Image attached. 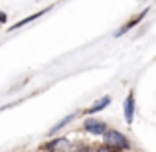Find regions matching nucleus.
Wrapping results in <instances>:
<instances>
[{
  "instance_id": "f257e3e1",
  "label": "nucleus",
  "mask_w": 156,
  "mask_h": 152,
  "mask_svg": "<svg viewBox=\"0 0 156 152\" xmlns=\"http://www.w3.org/2000/svg\"><path fill=\"white\" fill-rule=\"evenodd\" d=\"M103 138H105L107 146H111V148H115L119 152L130 148V140L121 133V130H117V129H107V133L103 134Z\"/></svg>"
},
{
  "instance_id": "6e6552de",
  "label": "nucleus",
  "mask_w": 156,
  "mask_h": 152,
  "mask_svg": "<svg viewBox=\"0 0 156 152\" xmlns=\"http://www.w3.org/2000/svg\"><path fill=\"white\" fill-rule=\"evenodd\" d=\"M95 152H119V150H115V148H111V146H107V144H103V146H99Z\"/></svg>"
},
{
  "instance_id": "39448f33",
  "label": "nucleus",
  "mask_w": 156,
  "mask_h": 152,
  "mask_svg": "<svg viewBox=\"0 0 156 152\" xmlns=\"http://www.w3.org/2000/svg\"><path fill=\"white\" fill-rule=\"evenodd\" d=\"M146 14H148V8H146L144 12H140V14H138V16H134V18H130L129 22H126L125 26H122V28H121V30H119V32H117V34H115V36H117V38H119V36L126 34V32H129L130 28H134V26H136V24H140L142 20H144V16H146Z\"/></svg>"
},
{
  "instance_id": "423d86ee",
  "label": "nucleus",
  "mask_w": 156,
  "mask_h": 152,
  "mask_svg": "<svg viewBox=\"0 0 156 152\" xmlns=\"http://www.w3.org/2000/svg\"><path fill=\"white\" fill-rule=\"evenodd\" d=\"M109 105H111V97H107V95H105V97H101L99 101H95V103H93V105L87 109V113H89V115H95V113L103 111L105 107H109Z\"/></svg>"
},
{
  "instance_id": "1a4fd4ad",
  "label": "nucleus",
  "mask_w": 156,
  "mask_h": 152,
  "mask_svg": "<svg viewBox=\"0 0 156 152\" xmlns=\"http://www.w3.org/2000/svg\"><path fill=\"white\" fill-rule=\"evenodd\" d=\"M0 22H6V14L4 12H0Z\"/></svg>"
},
{
  "instance_id": "20e7f679",
  "label": "nucleus",
  "mask_w": 156,
  "mask_h": 152,
  "mask_svg": "<svg viewBox=\"0 0 156 152\" xmlns=\"http://www.w3.org/2000/svg\"><path fill=\"white\" fill-rule=\"evenodd\" d=\"M122 113H125V121L126 125H133L134 121V113H136V101H134V93L130 91L125 99V105H122Z\"/></svg>"
},
{
  "instance_id": "7ed1b4c3",
  "label": "nucleus",
  "mask_w": 156,
  "mask_h": 152,
  "mask_svg": "<svg viewBox=\"0 0 156 152\" xmlns=\"http://www.w3.org/2000/svg\"><path fill=\"white\" fill-rule=\"evenodd\" d=\"M83 129L87 130L89 134H95V136H99V134H105L107 133V122L101 121V118H87V121L83 122Z\"/></svg>"
},
{
  "instance_id": "f03ea898",
  "label": "nucleus",
  "mask_w": 156,
  "mask_h": 152,
  "mask_svg": "<svg viewBox=\"0 0 156 152\" xmlns=\"http://www.w3.org/2000/svg\"><path fill=\"white\" fill-rule=\"evenodd\" d=\"M48 148H50V152H77V146L65 136H59L55 140H51L48 144Z\"/></svg>"
},
{
  "instance_id": "0eeeda50",
  "label": "nucleus",
  "mask_w": 156,
  "mask_h": 152,
  "mask_svg": "<svg viewBox=\"0 0 156 152\" xmlns=\"http://www.w3.org/2000/svg\"><path fill=\"white\" fill-rule=\"evenodd\" d=\"M73 117H75V115H67V117H65V118H63V121H59V122H57V125H55V126H53V129H51V133H55V130H59V129H63V126H65V125H69V122H71V121H73Z\"/></svg>"
}]
</instances>
